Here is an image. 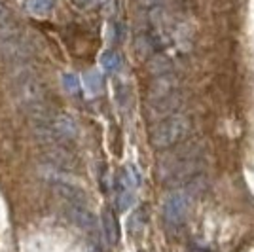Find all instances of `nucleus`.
Instances as JSON below:
<instances>
[{
  "mask_svg": "<svg viewBox=\"0 0 254 252\" xmlns=\"http://www.w3.org/2000/svg\"><path fill=\"white\" fill-rule=\"evenodd\" d=\"M84 85L87 87L89 93H101V89H103V74L99 70H89L84 76Z\"/></svg>",
  "mask_w": 254,
  "mask_h": 252,
  "instance_id": "10",
  "label": "nucleus"
},
{
  "mask_svg": "<svg viewBox=\"0 0 254 252\" xmlns=\"http://www.w3.org/2000/svg\"><path fill=\"white\" fill-rule=\"evenodd\" d=\"M78 2H84V4H87V2H91V0H78Z\"/></svg>",
  "mask_w": 254,
  "mask_h": 252,
  "instance_id": "17",
  "label": "nucleus"
},
{
  "mask_svg": "<svg viewBox=\"0 0 254 252\" xmlns=\"http://www.w3.org/2000/svg\"><path fill=\"white\" fill-rule=\"evenodd\" d=\"M101 64H103V68L106 72H116L122 66V57H120L118 52H106L103 55V59H101Z\"/></svg>",
  "mask_w": 254,
  "mask_h": 252,
  "instance_id": "11",
  "label": "nucleus"
},
{
  "mask_svg": "<svg viewBox=\"0 0 254 252\" xmlns=\"http://www.w3.org/2000/svg\"><path fill=\"white\" fill-rule=\"evenodd\" d=\"M191 122L188 116L173 114L163 120L156 122L150 127L148 140L156 150H169L175 144H180L184 138L190 135Z\"/></svg>",
  "mask_w": 254,
  "mask_h": 252,
  "instance_id": "1",
  "label": "nucleus"
},
{
  "mask_svg": "<svg viewBox=\"0 0 254 252\" xmlns=\"http://www.w3.org/2000/svg\"><path fill=\"white\" fill-rule=\"evenodd\" d=\"M144 212L142 210H137L133 216H131V220H129V231H133V228L137 226V230H135V235H138L140 231L144 230Z\"/></svg>",
  "mask_w": 254,
  "mask_h": 252,
  "instance_id": "14",
  "label": "nucleus"
},
{
  "mask_svg": "<svg viewBox=\"0 0 254 252\" xmlns=\"http://www.w3.org/2000/svg\"><path fill=\"white\" fill-rule=\"evenodd\" d=\"M55 0H25V10L32 15H46L53 10Z\"/></svg>",
  "mask_w": 254,
  "mask_h": 252,
  "instance_id": "9",
  "label": "nucleus"
},
{
  "mask_svg": "<svg viewBox=\"0 0 254 252\" xmlns=\"http://www.w3.org/2000/svg\"><path fill=\"white\" fill-rule=\"evenodd\" d=\"M179 91V78L173 76V74H159L158 78L150 84L148 95H146V101H156L161 97H167V95Z\"/></svg>",
  "mask_w": 254,
  "mask_h": 252,
  "instance_id": "5",
  "label": "nucleus"
},
{
  "mask_svg": "<svg viewBox=\"0 0 254 252\" xmlns=\"http://www.w3.org/2000/svg\"><path fill=\"white\" fill-rule=\"evenodd\" d=\"M180 106H182V95L175 91V93L156 99V101H146V116L150 122H159L167 116L177 114Z\"/></svg>",
  "mask_w": 254,
  "mask_h": 252,
  "instance_id": "4",
  "label": "nucleus"
},
{
  "mask_svg": "<svg viewBox=\"0 0 254 252\" xmlns=\"http://www.w3.org/2000/svg\"><path fill=\"white\" fill-rule=\"evenodd\" d=\"M191 252H209V251H203V249H193Z\"/></svg>",
  "mask_w": 254,
  "mask_h": 252,
  "instance_id": "16",
  "label": "nucleus"
},
{
  "mask_svg": "<svg viewBox=\"0 0 254 252\" xmlns=\"http://www.w3.org/2000/svg\"><path fill=\"white\" fill-rule=\"evenodd\" d=\"M171 68V63L163 57V55H154L148 63V70L152 74H167Z\"/></svg>",
  "mask_w": 254,
  "mask_h": 252,
  "instance_id": "12",
  "label": "nucleus"
},
{
  "mask_svg": "<svg viewBox=\"0 0 254 252\" xmlns=\"http://www.w3.org/2000/svg\"><path fill=\"white\" fill-rule=\"evenodd\" d=\"M203 154V142L199 140H191L188 144H175L173 146V152H167L161 163H159V173H161V179L165 180L169 177L175 169L182 165L184 161H188L191 158H197Z\"/></svg>",
  "mask_w": 254,
  "mask_h": 252,
  "instance_id": "3",
  "label": "nucleus"
},
{
  "mask_svg": "<svg viewBox=\"0 0 254 252\" xmlns=\"http://www.w3.org/2000/svg\"><path fill=\"white\" fill-rule=\"evenodd\" d=\"M63 85L68 93H76V91L80 89V80H78L76 74L66 72V74H63Z\"/></svg>",
  "mask_w": 254,
  "mask_h": 252,
  "instance_id": "13",
  "label": "nucleus"
},
{
  "mask_svg": "<svg viewBox=\"0 0 254 252\" xmlns=\"http://www.w3.org/2000/svg\"><path fill=\"white\" fill-rule=\"evenodd\" d=\"M103 230H105V235L110 245H116L118 239H120V226H118L116 214L110 209L103 210Z\"/></svg>",
  "mask_w": 254,
  "mask_h": 252,
  "instance_id": "8",
  "label": "nucleus"
},
{
  "mask_svg": "<svg viewBox=\"0 0 254 252\" xmlns=\"http://www.w3.org/2000/svg\"><path fill=\"white\" fill-rule=\"evenodd\" d=\"M57 189H59V193H61L70 205H85V193L82 188H78V186L70 184V182H59V184H57Z\"/></svg>",
  "mask_w": 254,
  "mask_h": 252,
  "instance_id": "7",
  "label": "nucleus"
},
{
  "mask_svg": "<svg viewBox=\"0 0 254 252\" xmlns=\"http://www.w3.org/2000/svg\"><path fill=\"white\" fill-rule=\"evenodd\" d=\"M68 214H70L72 222H74L76 226H80L82 230L93 231L97 228L95 216H93V214L87 210V207H85V205H70Z\"/></svg>",
  "mask_w": 254,
  "mask_h": 252,
  "instance_id": "6",
  "label": "nucleus"
},
{
  "mask_svg": "<svg viewBox=\"0 0 254 252\" xmlns=\"http://www.w3.org/2000/svg\"><path fill=\"white\" fill-rule=\"evenodd\" d=\"M193 201L188 188L184 189H173L165 195L163 199V207H161V214H163V220L167 226H180L184 224L186 216H188V210Z\"/></svg>",
  "mask_w": 254,
  "mask_h": 252,
  "instance_id": "2",
  "label": "nucleus"
},
{
  "mask_svg": "<svg viewBox=\"0 0 254 252\" xmlns=\"http://www.w3.org/2000/svg\"><path fill=\"white\" fill-rule=\"evenodd\" d=\"M8 19H10V11H8V8L0 2V27H4V25L8 23Z\"/></svg>",
  "mask_w": 254,
  "mask_h": 252,
  "instance_id": "15",
  "label": "nucleus"
}]
</instances>
